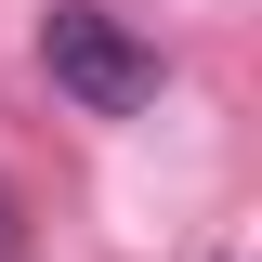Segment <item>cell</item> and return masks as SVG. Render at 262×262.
<instances>
[{"mask_svg":"<svg viewBox=\"0 0 262 262\" xmlns=\"http://www.w3.org/2000/svg\"><path fill=\"white\" fill-rule=\"evenodd\" d=\"M39 66H53V92L92 105V118L158 105V53H144L118 13H92V0H53V13H39Z\"/></svg>","mask_w":262,"mask_h":262,"instance_id":"obj_1","label":"cell"},{"mask_svg":"<svg viewBox=\"0 0 262 262\" xmlns=\"http://www.w3.org/2000/svg\"><path fill=\"white\" fill-rule=\"evenodd\" d=\"M13 236H27V210H13V184H0V262H13Z\"/></svg>","mask_w":262,"mask_h":262,"instance_id":"obj_2","label":"cell"}]
</instances>
